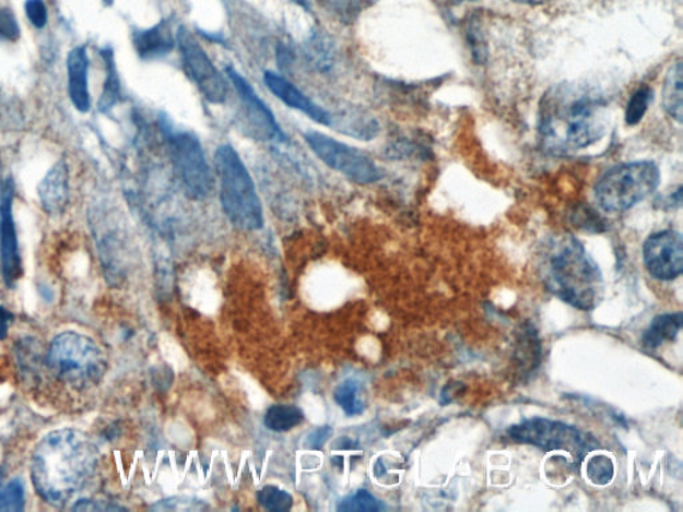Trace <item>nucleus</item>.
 <instances>
[{
    "mask_svg": "<svg viewBox=\"0 0 683 512\" xmlns=\"http://www.w3.org/2000/svg\"><path fill=\"white\" fill-rule=\"evenodd\" d=\"M608 102L594 90L558 84L543 95L538 136L554 155H570L589 148L608 132Z\"/></svg>",
    "mask_w": 683,
    "mask_h": 512,
    "instance_id": "1",
    "label": "nucleus"
},
{
    "mask_svg": "<svg viewBox=\"0 0 683 512\" xmlns=\"http://www.w3.org/2000/svg\"><path fill=\"white\" fill-rule=\"evenodd\" d=\"M98 462V449L86 432L51 431L32 456L35 491L46 503L63 508L93 478Z\"/></svg>",
    "mask_w": 683,
    "mask_h": 512,
    "instance_id": "2",
    "label": "nucleus"
},
{
    "mask_svg": "<svg viewBox=\"0 0 683 512\" xmlns=\"http://www.w3.org/2000/svg\"><path fill=\"white\" fill-rule=\"evenodd\" d=\"M540 275L550 293L581 311L594 310L603 298L600 266L570 234L555 235L542 247Z\"/></svg>",
    "mask_w": 683,
    "mask_h": 512,
    "instance_id": "3",
    "label": "nucleus"
},
{
    "mask_svg": "<svg viewBox=\"0 0 683 512\" xmlns=\"http://www.w3.org/2000/svg\"><path fill=\"white\" fill-rule=\"evenodd\" d=\"M215 167L221 186V202L235 227L256 231L263 227V209L256 184L240 156L229 144L215 153Z\"/></svg>",
    "mask_w": 683,
    "mask_h": 512,
    "instance_id": "4",
    "label": "nucleus"
},
{
    "mask_svg": "<svg viewBox=\"0 0 683 512\" xmlns=\"http://www.w3.org/2000/svg\"><path fill=\"white\" fill-rule=\"evenodd\" d=\"M47 365L60 382L81 391L98 384L107 370L105 355L96 343L74 331L59 334L51 342Z\"/></svg>",
    "mask_w": 683,
    "mask_h": 512,
    "instance_id": "5",
    "label": "nucleus"
},
{
    "mask_svg": "<svg viewBox=\"0 0 683 512\" xmlns=\"http://www.w3.org/2000/svg\"><path fill=\"white\" fill-rule=\"evenodd\" d=\"M660 182L661 171L655 162H627L610 168L598 179L596 199L607 213H625L650 197Z\"/></svg>",
    "mask_w": 683,
    "mask_h": 512,
    "instance_id": "6",
    "label": "nucleus"
},
{
    "mask_svg": "<svg viewBox=\"0 0 683 512\" xmlns=\"http://www.w3.org/2000/svg\"><path fill=\"white\" fill-rule=\"evenodd\" d=\"M514 442L534 445L545 451H566L581 461L590 451L598 448V442L577 427L543 418H531L514 425L507 430Z\"/></svg>",
    "mask_w": 683,
    "mask_h": 512,
    "instance_id": "7",
    "label": "nucleus"
},
{
    "mask_svg": "<svg viewBox=\"0 0 683 512\" xmlns=\"http://www.w3.org/2000/svg\"><path fill=\"white\" fill-rule=\"evenodd\" d=\"M167 143L175 171L186 195L202 201L213 191L214 178L198 138L185 131H167Z\"/></svg>",
    "mask_w": 683,
    "mask_h": 512,
    "instance_id": "8",
    "label": "nucleus"
},
{
    "mask_svg": "<svg viewBox=\"0 0 683 512\" xmlns=\"http://www.w3.org/2000/svg\"><path fill=\"white\" fill-rule=\"evenodd\" d=\"M305 141L323 164L355 183L370 184L382 178V172L374 160L360 150L332 140L331 136L318 131L306 132Z\"/></svg>",
    "mask_w": 683,
    "mask_h": 512,
    "instance_id": "9",
    "label": "nucleus"
},
{
    "mask_svg": "<svg viewBox=\"0 0 683 512\" xmlns=\"http://www.w3.org/2000/svg\"><path fill=\"white\" fill-rule=\"evenodd\" d=\"M186 74L211 104L222 105L227 99V82L211 62L208 53L189 29L180 27L177 36Z\"/></svg>",
    "mask_w": 683,
    "mask_h": 512,
    "instance_id": "10",
    "label": "nucleus"
},
{
    "mask_svg": "<svg viewBox=\"0 0 683 512\" xmlns=\"http://www.w3.org/2000/svg\"><path fill=\"white\" fill-rule=\"evenodd\" d=\"M14 180L8 178L0 186V263L5 285L12 287L21 279L22 258L14 219Z\"/></svg>",
    "mask_w": 683,
    "mask_h": 512,
    "instance_id": "11",
    "label": "nucleus"
},
{
    "mask_svg": "<svg viewBox=\"0 0 683 512\" xmlns=\"http://www.w3.org/2000/svg\"><path fill=\"white\" fill-rule=\"evenodd\" d=\"M644 262L652 278L669 282L683 271V239L679 231L651 234L644 243Z\"/></svg>",
    "mask_w": 683,
    "mask_h": 512,
    "instance_id": "12",
    "label": "nucleus"
},
{
    "mask_svg": "<svg viewBox=\"0 0 683 512\" xmlns=\"http://www.w3.org/2000/svg\"><path fill=\"white\" fill-rule=\"evenodd\" d=\"M226 71L235 90H237L242 106H244L246 128L249 130L250 135L258 141H282L283 132L280 124L276 123L274 114L259 98L256 90L251 87V84L237 70L227 68Z\"/></svg>",
    "mask_w": 683,
    "mask_h": 512,
    "instance_id": "13",
    "label": "nucleus"
},
{
    "mask_svg": "<svg viewBox=\"0 0 683 512\" xmlns=\"http://www.w3.org/2000/svg\"><path fill=\"white\" fill-rule=\"evenodd\" d=\"M38 195L42 207L48 215L64 213L70 199V171L68 160L59 159L40 180Z\"/></svg>",
    "mask_w": 683,
    "mask_h": 512,
    "instance_id": "14",
    "label": "nucleus"
},
{
    "mask_svg": "<svg viewBox=\"0 0 683 512\" xmlns=\"http://www.w3.org/2000/svg\"><path fill=\"white\" fill-rule=\"evenodd\" d=\"M266 86L273 93L278 99L288 107L295 108L301 112L306 114L313 120H316L319 124L331 126V117L328 111H325L322 107L314 104L311 99L296 88L292 82H288L286 78L274 74V72H266L264 74Z\"/></svg>",
    "mask_w": 683,
    "mask_h": 512,
    "instance_id": "15",
    "label": "nucleus"
},
{
    "mask_svg": "<svg viewBox=\"0 0 683 512\" xmlns=\"http://www.w3.org/2000/svg\"><path fill=\"white\" fill-rule=\"evenodd\" d=\"M90 59L86 47L72 48L68 57L69 96L78 111L92 110V94L89 84Z\"/></svg>",
    "mask_w": 683,
    "mask_h": 512,
    "instance_id": "16",
    "label": "nucleus"
},
{
    "mask_svg": "<svg viewBox=\"0 0 683 512\" xmlns=\"http://www.w3.org/2000/svg\"><path fill=\"white\" fill-rule=\"evenodd\" d=\"M132 41L138 56L144 60L168 56L175 46L170 22L162 21L153 27L136 33Z\"/></svg>",
    "mask_w": 683,
    "mask_h": 512,
    "instance_id": "17",
    "label": "nucleus"
},
{
    "mask_svg": "<svg viewBox=\"0 0 683 512\" xmlns=\"http://www.w3.org/2000/svg\"><path fill=\"white\" fill-rule=\"evenodd\" d=\"M683 314L658 315L652 319L650 326L646 329L643 343L646 348L655 349L661 347L664 342H673L682 329Z\"/></svg>",
    "mask_w": 683,
    "mask_h": 512,
    "instance_id": "18",
    "label": "nucleus"
},
{
    "mask_svg": "<svg viewBox=\"0 0 683 512\" xmlns=\"http://www.w3.org/2000/svg\"><path fill=\"white\" fill-rule=\"evenodd\" d=\"M662 104L668 116L682 123L683 100H682V60L679 59L668 71L662 88Z\"/></svg>",
    "mask_w": 683,
    "mask_h": 512,
    "instance_id": "19",
    "label": "nucleus"
},
{
    "mask_svg": "<svg viewBox=\"0 0 683 512\" xmlns=\"http://www.w3.org/2000/svg\"><path fill=\"white\" fill-rule=\"evenodd\" d=\"M103 62H105L106 80L103 84V92L99 99V111L107 114L120 100V82L117 63H115L114 51L110 47H105L101 51Z\"/></svg>",
    "mask_w": 683,
    "mask_h": 512,
    "instance_id": "20",
    "label": "nucleus"
},
{
    "mask_svg": "<svg viewBox=\"0 0 683 512\" xmlns=\"http://www.w3.org/2000/svg\"><path fill=\"white\" fill-rule=\"evenodd\" d=\"M304 413L295 406H273L266 413L264 425L276 432H286L295 429L304 421Z\"/></svg>",
    "mask_w": 683,
    "mask_h": 512,
    "instance_id": "21",
    "label": "nucleus"
},
{
    "mask_svg": "<svg viewBox=\"0 0 683 512\" xmlns=\"http://www.w3.org/2000/svg\"><path fill=\"white\" fill-rule=\"evenodd\" d=\"M316 2L343 23L355 21L367 5V0H316Z\"/></svg>",
    "mask_w": 683,
    "mask_h": 512,
    "instance_id": "22",
    "label": "nucleus"
},
{
    "mask_svg": "<svg viewBox=\"0 0 683 512\" xmlns=\"http://www.w3.org/2000/svg\"><path fill=\"white\" fill-rule=\"evenodd\" d=\"M652 98H655V93H652L649 86L639 87L637 92L632 95V98L627 102L625 111L627 126H637L640 120L644 119L645 114L649 110Z\"/></svg>",
    "mask_w": 683,
    "mask_h": 512,
    "instance_id": "23",
    "label": "nucleus"
},
{
    "mask_svg": "<svg viewBox=\"0 0 683 512\" xmlns=\"http://www.w3.org/2000/svg\"><path fill=\"white\" fill-rule=\"evenodd\" d=\"M335 402L348 415H358L364 412V403L360 397V385L354 381H346L338 385L334 393Z\"/></svg>",
    "mask_w": 683,
    "mask_h": 512,
    "instance_id": "24",
    "label": "nucleus"
},
{
    "mask_svg": "<svg viewBox=\"0 0 683 512\" xmlns=\"http://www.w3.org/2000/svg\"><path fill=\"white\" fill-rule=\"evenodd\" d=\"M586 475L592 485L607 486L614 478V463L607 455L591 456L586 463Z\"/></svg>",
    "mask_w": 683,
    "mask_h": 512,
    "instance_id": "25",
    "label": "nucleus"
},
{
    "mask_svg": "<svg viewBox=\"0 0 683 512\" xmlns=\"http://www.w3.org/2000/svg\"><path fill=\"white\" fill-rule=\"evenodd\" d=\"M258 501L266 510L283 512L293 508V497L275 486H266L258 493Z\"/></svg>",
    "mask_w": 683,
    "mask_h": 512,
    "instance_id": "26",
    "label": "nucleus"
},
{
    "mask_svg": "<svg viewBox=\"0 0 683 512\" xmlns=\"http://www.w3.org/2000/svg\"><path fill=\"white\" fill-rule=\"evenodd\" d=\"M24 508V490L20 480H11L0 489V511H22Z\"/></svg>",
    "mask_w": 683,
    "mask_h": 512,
    "instance_id": "27",
    "label": "nucleus"
},
{
    "mask_svg": "<svg viewBox=\"0 0 683 512\" xmlns=\"http://www.w3.org/2000/svg\"><path fill=\"white\" fill-rule=\"evenodd\" d=\"M376 498L370 492L361 490L355 496L350 497L340 505V511H379L382 510Z\"/></svg>",
    "mask_w": 683,
    "mask_h": 512,
    "instance_id": "28",
    "label": "nucleus"
},
{
    "mask_svg": "<svg viewBox=\"0 0 683 512\" xmlns=\"http://www.w3.org/2000/svg\"><path fill=\"white\" fill-rule=\"evenodd\" d=\"M21 38V28L14 12L10 9L0 10V39L16 41Z\"/></svg>",
    "mask_w": 683,
    "mask_h": 512,
    "instance_id": "29",
    "label": "nucleus"
},
{
    "mask_svg": "<svg viewBox=\"0 0 683 512\" xmlns=\"http://www.w3.org/2000/svg\"><path fill=\"white\" fill-rule=\"evenodd\" d=\"M574 223H576V226L584 228V230L603 231L602 226L604 223L601 216L589 209L577 210V213L574 214Z\"/></svg>",
    "mask_w": 683,
    "mask_h": 512,
    "instance_id": "30",
    "label": "nucleus"
},
{
    "mask_svg": "<svg viewBox=\"0 0 683 512\" xmlns=\"http://www.w3.org/2000/svg\"><path fill=\"white\" fill-rule=\"evenodd\" d=\"M28 21L36 28H45L48 22V11L44 0H27L24 4Z\"/></svg>",
    "mask_w": 683,
    "mask_h": 512,
    "instance_id": "31",
    "label": "nucleus"
},
{
    "mask_svg": "<svg viewBox=\"0 0 683 512\" xmlns=\"http://www.w3.org/2000/svg\"><path fill=\"white\" fill-rule=\"evenodd\" d=\"M331 433L332 430L328 426L322 427V429L313 431L310 436H308L306 439V448L310 450L322 449L325 443L328 442V439L331 437Z\"/></svg>",
    "mask_w": 683,
    "mask_h": 512,
    "instance_id": "32",
    "label": "nucleus"
},
{
    "mask_svg": "<svg viewBox=\"0 0 683 512\" xmlns=\"http://www.w3.org/2000/svg\"><path fill=\"white\" fill-rule=\"evenodd\" d=\"M12 315L9 311L4 309H0V338H4L5 333H8L9 324Z\"/></svg>",
    "mask_w": 683,
    "mask_h": 512,
    "instance_id": "33",
    "label": "nucleus"
},
{
    "mask_svg": "<svg viewBox=\"0 0 683 512\" xmlns=\"http://www.w3.org/2000/svg\"><path fill=\"white\" fill-rule=\"evenodd\" d=\"M513 2L526 5H537L545 2V0H513Z\"/></svg>",
    "mask_w": 683,
    "mask_h": 512,
    "instance_id": "34",
    "label": "nucleus"
},
{
    "mask_svg": "<svg viewBox=\"0 0 683 512\" xmlns=\"http://www.w3.org/2000/svg\"><path fill=\"white\" fill-rule=\"evenodd\" d=\"M295 2L301 4L304 9H310V5H308V2H310V0H295Z\"/></svg>",
    "mask_w": 683,
    "mask_h": 512,
    "instance_id": "35",
    "label": "nucleus"
},
{
    "mask_svg": "<svg viewBox=\"0 0 683 512\" xmlns=\"http://www.w3.org/2000/svg\"><path fill=\"white\" fill-rule=\"evenodd\" d=\"M0 170H2V155H0Z\"/></svg>",
    "mask_w": 683,
    "mask_h": 512,
    "instance_id": "36",
    "label": "nucleus"
},
{
    "mask_svg": "<svg viewBox=\"0 0 683 512\" xmlns=\"http://www.w3.org/2000/svg\"><path fill=\"white\" fill-rule=\"evenodd\" d=\"M0 481H2V469H0Z\"/></svg>",
    "mask_w": 683,
    "mask_h": 512,
    "instance_id": "37",
    "label": "nucleus"
}]
</instances>
